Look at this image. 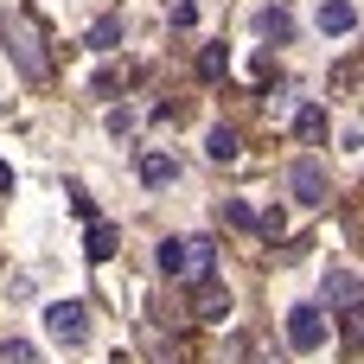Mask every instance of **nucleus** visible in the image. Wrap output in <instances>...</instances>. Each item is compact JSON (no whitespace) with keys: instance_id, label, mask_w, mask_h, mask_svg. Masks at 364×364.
<instances>
[{"instance_id":"1","label":"nucleus","mask_w":364,"mask_h":364,"mask_svg":"<svg viewBox=\"0 0 364 364\" xmlns=\"http://www.w3.org/2000/svg\"><path fill=\"white\" fill-rule=\"evenodd\" d=\"M154 262H160L166 282H192V288H198V282H211V269H218V243H211V237H166Z\"/></svg>"},{"instance_id":"2","label":"nucleus","mask_w":364,"mask_h":364,"mask_svg":"<svg viewBox=\"0 0 364 364\" xmlns=\"http://www.w3.org/2000/svg\"><path fill=\"white\" fill-rule=\"evenodd\" d=\"M0 38H6V51H13V64H19V77H26V83H51V58H45L38 26H32L26 13L0 6Z\"/></svg>"},{"instance_id":"3","label":"nucleus","mask_w":364,"mask_h":364,"mask_svg":"<svg viewBox=\"0 0 364 364\" xmlns=\"http://www.w3.org/2000/svg\"><path fill=\"white\" fill-rule=\"evenodd\" d=\"M288 346H294V352H320V346H326V314H320V301H294V307H288Z\"/></svg>"},{"instance_id":"4","label":"nucleus","mask_w":364,"mask_h":364,"mask_svg":"<svg viewBox=\"0 0 364 364\" xmlns=\"http://www.w3.org/2000/svg\"><path fill=\"white\" fill-rule=\"evenodd\" d=\"M45 333H51L58 346H83V339H90V314H83V301H51V307H45Z\"/></svg>"},{"instance_id":"5","label":"nucleus","mask_w":364,"mask_h":364,"mask_svg":"<svg viewBox=\"0 0 364 364\" xmlns=\"http://www.w3.org/2000/svg\"><path fill=\"white\" fill-rule=\"evenodd\" d=\"M320 301H326L333 314L358 307V301H364V275H352V269H326V282H320Z\"/></svg>"},{"instance_id":"6","label":"nucleus","mask_w":364,"mask_h":364,"mask_svg":"<svg viewBox=\"0 0 364 364\" xmlns=\"http://www.w3.org/2000/svg\"><path fill=\"white\" fill-rule=\"evenodd\" d=\"M288 186H294L301 205H326V173H320V160H294V166H288Z\"/></svg>"},{"instance_id":"7","label":"nucleus","mask_w":364,"mask_h":364,"mask_svg":"<svg viewBox=\"0 0 364 364\" xmlns=\"http://www.w3.org/2000/svg\"><path fill=\"white\" fill-rule=\"evenodd\" d=\"M173 179H179V160H173L166 147H147V154H141V186L160 192V186H173Z\"/></svg>"},{"instance_id":"8","label":"nucleus","mask_w":364,"mask_h":364,"mask_svg":"<svg viewBox=\"0 0 364 364\" xmlns=\"http://www.w3.org/2000/svg\"><path fill=\"white\" fill-rule=\"evenodd\" d=\"M352 26H358V6H352V0H320V32L346 38Z\"/></svg>"},{"instance_id":"9","label":"nucleus","mask_w":364,"mask_h":364,"mask_svg":"<svg viewBox=\"0 0 364 364\" xmlns=\"http://www.w3.org/2000/svg\"><path fill=\"white\" fill-rule=\"evenodd\" d=\"M192 314H198V320H224V314H230V288H218V282H198V294H192Z\"/></svg>"},{"instance_id":"10","label":"nucleus","mask_w":364,"mask_h":364,"mask_svg":"<svg viewBox=\"0 0 364 364\" xmlns=\"http://www.w3.org/2000/svg\"><path fill=\"white\" fill-rule=\"evenodd\" d=\"M339 346H346V358H364V301L339 314Z\"/></svg>"},{"instance_id":"11","label":"nucleus","mask_w":364,"mask_h":364,"mask_svg":"<svg viewBox=\"0 0 364 364\" xmlns=\"http://www.w3.org/2000/svg\"><path fill=\"white\" fill-rule=\"evenodd\" d=\"M205 154H211L218 166H230V160L243 154V141H237V128H211V134H205Z\"/></svg>"},{"instance_id":"12","label":"nucleus","mask_w":364,"mask_h":364,"mask_svg":"<svg viewBox=\"0 0 364 364\" xmlns=\"http://www.w3.org/2000/svg\"><path fill=\"white\" fill-rule=\"evenodd\" d=\"M83 256H90V262H109V256H115V224H102V218H96V224H90V237H83Z\"/></svg>"},{"instance_id":"13","label":"nucleus","mask_w":364,"mask_h":364,"mask_svg":"<svg viewBox=\"0 0 364 364\" xmlns=\"http://www.w3.org/2000/svg\"><path fill=\"white\" fill-rule=\"evenodd\" d=\"M115 38H122V13H102L90 26V51H115Z\"/></svg>"},{"instance_id":"14","label":"nucleus","mask_w":364,"mask_h":364,"mask_svg":"<svg viewBox=\"0 0 364 364\" xmlns=\"http://www.w3.org/2000/svg\"><path fill=\"white\" fill-rule=\"evenodd\" d=\"M256 32H262V38H288V32H294V19H288L282 6H262V13H256Z\"/></svg>"},{"instance_id":"15","label":"nucleus","mask_w":364,"mask_h":364,"mask_svg":"<svg viewBox=\"0 0 364 364\" xmlns=\"http://www.w3.org/2000/svg\"><path fill=\"white\" fill-rule=\"evenodd\" d=\"M224 70H230V58H224V45H205V51H198V77H205V83H218Z\"/></svg>"},{"instance_id":"16","label":"nucleus","mask_w":364,"mask_h":364,"mask_svg":"<svg viewBox=\"0 0 364 364\" xmlns=\"http://www.w3.org/2000/svg\"><path fill=\"white\" fill-rule=\"evenodd\" d=\"M294 134H301V141H326V115H320V109H301V115H294Z\"/></svg>"},{"instance_id":"17","label":"nucleus","mask_w":364,"mask_h":364,"mask_svg":"<svg viewBox=\"0 0 364 364\" xmlns=\"http://www.w3.org/2000/svg\"><path fill=\"white\" fill-rule=\"evenodd\" d=\"M0 364H45V358H38L26 339H0Z\"/></svg>"},{"instance_id":"18","label":"nucleus","mask_w":364,"mask_h":364,"mask_svg":"<svg viewBox=\"0 0 364 364\" xmlns=\"http://www.w3.org/2000/svg\"><path fill=\"white\" fill-rule=\"evenodd\" d=\"M224 224H230V230H256V211H250L243 198H224Z\"/></svg>"},{"instance_id":"19","label":"nucleus","mask_w":364,"mask_h":364,"mask_svg":"<svg viewBox=\"0 0 364 364\" xmlns=\"http://www.w3.org/2000/svg\"><path fill=\"white\" fill-rule=\"evenodd\" d=\"M109 134H134V109H128V102L109 109Z\"/></svg>"},{"instance_id":"20","label":"nucleus","mask_w":364,"mask_h":364,"mask_svg":"<svg viewBox=\"0 0 364 364\" xmlns=\"http://www.w3.org/2000/svg\"><path fill=\"white\" fill-rule=\"evenodd\" d=\"M256 230H262V237H288V218H282V211H262Z\"/></svg>"},{"instance_id":"21","label":"nucleus","mask_w":364,"mask_h":364,"mask_svg":"<svg viewBox=\"0 0 364 364\" xmlns=\"http://www.w3.org/2000/svg\"><path fill=\"white\" fill-rule=\"evenodd\" d=\"M250 364H275V352L269 346H250Z\"/></svg>"},{"instance_id":"22","label":"nucleus","mask_w":364,"mask_h":364,"mask_svg":"<svg viewBox=\"0 0 364 364\" xmlns=\"http://www.w3.org/2000/svg\"><path fill=\"white\" fill-rule=\"evenodd\" d=\"M6 186H13V166H6V160H0V192H6Z\"/></svg>"}]
</instances>
